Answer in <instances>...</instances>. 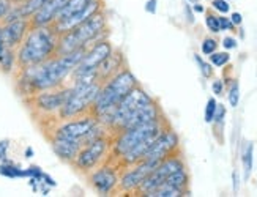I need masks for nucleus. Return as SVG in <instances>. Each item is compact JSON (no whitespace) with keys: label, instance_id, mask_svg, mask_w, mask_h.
<instances>
[{"label":"nucleus","instance_id":"nucleus-1","mask_svg":"<svg viewBox=\"0 0 257 197\" xmlns=\"http://www.w3.org/2000/svg\"><path fill=\"white\" fill-rule=\"evenodd\" d=\"M85 49L87 48H81L63 56H54L35 67L19 68L15 74L18 93L27 100L38 92L52 90L68 84L70 76L82 60Z\"/></svg>","mask_w":257,"mask_h":197},{"label":"nucleus","instance_id":"nucleus-2","mask_svg":"<svg viewBox=\"0 0 257 197\" xmlns=\"http://www.w3.org/2000/svg\"><path fill=\"white\" fill-rule=\"evenodd\" d=\"M59 35L55 34L52 26L35 27L32 26L24 41L16 49V59L19 68L35 67L51 57L57 56Z\"/></svg>","mask_w":257,"mask_h":197},{"label":"nucleus","instance_id":"nucleus-3","mask_svg":"<svg viewBox=\"0 0 257 197\" xmlns=\"http://www.w3.org/2000/svg\"><path fill=\"white\" fill-rule=\"evenodd\" d=\"M107 37H109L107 13L106 8H103L98 13L92 15L81 26L66 32V34L59 35L57 56L70 54L81 48H88L99 40H106Z\"/></svg>","mask_w":257,"mask_h":197},{"label":"nucleus","instance_id":"nucleus-4","mask_svg":"<svg viewBox=\"0 0 257 197\" xmlns=\"http://www.w3.org/2000/svg\"><path fill=\"white\" fill-rule=\"evenodd\" d=\"M136 85H139V81L128 67L120 70L109 81L101 84L99 92L95 98V103L92 106L90 114H93L96 117L99 114L109 111V109H112L114 106H117L121 100H123V96L130 90H133Z\"/></svg>","mask_w":257,"mask_h":197},{"label":"nucleus","instance_id":"nucleus-5","mask_svg":"<svg viewBox=\"0 0 257 197\" xmlns=\"http://www.w3.org/2000/svg\"><path fill=\"white\" fill-rule=\"evenodd\" d=\"M167 126H169V123H167V120L163 117L161 120H156V122H152L147 125H141V126H134V128L120 131V133L112 136L109 159L117 161L123 153L131 150L133 147L144 144V142H153Z\"/></svg>","mask_w":257,"mask_h":197},{"label":"nucleus","instance_id":"nucleus-6","mask_svg":"<svg viewBox=\"0 0 257 197\" xmlns=\"http://www.w3.org/2000/svg\"><path fill=\"white\" fill-rule=\"evenodd\" d=\"M110 144H112V136L106 134L103 137H98L88 144L82 145V148L77 153V156L71 162L73 169H76L79 173L87 175L96 169L99 164L109 159L110 155Z\"/></svg>","mask_w":257,"mask_h":197},{"label":"nucleus","instance_id":"nucleus-7","mask_svg":"<svg viewBox=\"0 0 257 197\" xmlns=\"http://www.w3.org/2000/svg\"><path fill=\"white\" fill-rule=\"evenodd\" d=\"M66 95H68V84L52 90L38 92L24 101L29 104L37 118H54L57 122V115L66 100Z\"/></svg>","mask_w":257,"mask_h":197},{"label":"nucleus","instance_id":"nucleus-8","mask_svg":"<svg viewBox=\"0 0 257 197\" xmlns=\"http://www.w3.org/2000/svg\"><path fill=\"white\" fill-rule=\"evenodd\" d=\"M98 122L93 114H85L70 120H57L46 128V136L49 137H60V139H71V140H81L85 134L90 131V128ZM84 145V144H82Z\"/></svg>","mask_w":257,"mask_h":197},{"label":"nucleus","instance_id":"nucleus-9","mask_svg":"<svg viewBox=\"0 0 257 197\" xmlns=\"http://www.w3.org/2000/svg\"><path fill=\"white\" fill-rule=\"evenodd\" d=\"M120 167L112 159H107L103 164H99L96 169L88 172L85 177L90 183L92 188L99 195H114L117 194L118 178H120Z\"/></svg>","mask_w":257,"mask_h":197},{"label":"nucleus","instance_id":"nucleus-10","mask_svg":"<svg viewBox=\"0 0 257 197\" xmlns=\"http://www.w3.org/2000/svg\"><path fill=\"white\" fill-rule=\"evenodd\" d=\"M161 161L156 159H142L134 166L125 167L120 170V178H118V188H117V194H136L138 188L141 186V183L145 180L147 175H150Z\"/></svg>","mask_w":257,"mask_h":197},{"label":"nucleus","instance_id":"nucleus-11","mask_svg":"<svg viewBox=\"0 0 257 197\" xmlns=\"http://www.w3.org/2000/svg\"><path fill=\"white\" fill-rule=\"evenodd\" d=\"M180 169H186L185 166V161L180 155H175L172 153L171 156L164 158L158 167H156L150 175L145 177V180L141 183V186L136 191V195H147L149 192H152L153 189H156L161 183H164V180L169 177L171 173L180 170Z\"/></svg>","mask_w":257,"mask_h":197},{"label":"nucleus","instance_id":"nucleus-12","mask_svg":"<svg viewBox=\"0 0 257 197\" xmlns=\"http://www.w3.org/2000/svg\"><path fill=\"white\" fill-rule=\"evenodd\" d=\"M114 51V46L112 43H110L107 38L106 40H99L96 43H93L92 46H88L85 49V54L82 60L79 62V65L73 70L71 78H76V76H81V74H85V73H92V71H96V68L99 67V63L103 60H106L110 54ZM68 79V81H70Z\"/></svg>","mask_w":257,"mask_h":197},{"label":"nucleus","instance_id":"nucleus-13","mask_svg":"<svg viewBox=\"0 0 257 197\" xmlns=\"http://www.w3.org/2000/svg\"><path fill=\"white\" fill-rule=\"evenodd\" d=\"M178 147H180V139H178L177 133L171 126H167L163 133L152 142L149 150L145 151L144 159L163 161L164 158L171 156L172 153H175L178 150Z\"/></svg>","mask_w":257,"mask_h":197},{"label":"nucleus","instance_id":"nucleus-14","mask_svg":"<svg viewBox=\"0 0 257 197\" xmlns=\"http://www.w3.org/2000/svg\"><path fill=\"white\" fill-rule=\"evenodd\" d=\"M30 27L32 23L29 18H16L2 23V32H4V40L7 48L18 49L21 43L24 41L26 35L29 34Z\"/></svg>","mask_w":257,"mask_h":197},{"label":"nucleus","instance_id":"nucleus-15","mask_svg":"<svg viewBox=\"0 0 257 197\" xmlns=\"http://www.w3.org/2000/svg\"><path fill=\"white\" fill-rule=\"evenodd\" d=\"M103 8H106L104 7V0H93V2L88 5L85 10H82L81 13L73 15V16L65 18V19H57L52 24V29L55 30V34H57V35L66 34V32H70V30L76 29L77 26H81L82 23H85V21L92 15L98 13L99 10H103Z\"/></svg>","mask_w":257,"mask_h":197},{"label":"nucleus","instance_id":"nucleus-16","mask_svg":"<svg viewBox=\"0 0 257 197\" xmlns=\"http://www.w3.org/2000/svg\"><path fill=\"white\" fill-rule=\"evenodd\" d=\"M164 115H163V111L160 104L156 101H152L150 104H145L139 109H136L130 118L126 120V123L123 126V129H128V128H134V126H141V125H147V123H152V122H156V120H161ZM121 129V131H123Z\"/></svg>","mask_w":257,"mask_h":197},{"label":"nucleus","instance_id":"nucleus-17","mask_svg":"<svg viewBox=\"0 0 257 197\" xmlns=\"http://www.w3.org/2000/svg\"><path fill=\"white\" fill-rule=\"evenodd\" d=\"M125 67H128V65H126V59H125V54L114 48L112 54H110V56L106 60H103L101 63H99V67L96 68L98 82L103 84V82L109 81L114 74H117L120 70H123Z\"/></svg>","mask_w":257,"mask_h":197},{"label":"nucleus","instance_id":"nucleus-18","mask_svg":"<svg viewBox=\"0 0 257 197\" xmlns=\"http://www.w3.org/2000/svg\"><path fill=\"white\" fill-rule=\"evenodd\" d=\"M68 0H48L38 12L30 18L32 26L35 27H46L52 26L57 19L59 13L62 12V8L66 5Z\"/></svg>","mask_w":257,"mask_h":197},{"label":"nucleus","instance_id":"nucleus-19","mask_svg":"<svg viewBox=\"0 0 257 197\" xmlns=\"http://www.w3.org/2000/svg\"><path fill=\"white\" fill-rule=\"evenodd\" d=\"M49 144L52 151L55 153L60 161L71 164L77 153L82 148L81 140H71V139H60V137H49Z\"/></svg>","mask_w":257,"mask_h":197},{"label":"nucleus","instance_id":"nucleus-20","mask_svg":"<svg viewBox=\"0 0 257 197\" xmlns=\"http://www.w3.org/2000/svg\"><path fill=\"white\" fill-rule=\"evenodd\" d=\"M18 70L19 67H18V59H16V49L7 48L2 56H0V71L8 76H15Z\"/></svg>","mask_w":257,"mask_h":197},{"label":"nucleus","instance_id":"nucleus-21","mask_svg":"<svg viewBox=\"0 0 257 197\" xmlns=\"http://www.w3.org/2000/svg\"><path fill=\"white\" fill-rule=\"evenodd\" d=\"M92 2H93V0H68L66 5L62 8V12L59 13L57 19H65V18H70L73 15L81 13L82 10H85ZM57 19H55V21H57Z\"/></svg>","mask_w":257,"mask_h":197},{"label":"nucleus","instance_id":"nucleus-22","mask_svg":"<svg viewBox=\"0 0 257 197\" xmlns=\"http://www.w3.org/2000/svg\"><path fill=\"white\" fill-rule=\"evenodd\" d=\"M164 183L167 184H171L174 186V188H178V189H182V191H188V184H189V175L186 172V169H180V170H177L174 173H171L169 177H167L164 180Z\"/></svg>","mask_w":257,"mask_h":197},{"label":"nucleus","instance_id":"nucleus-23","mask_svg":"<svg viewBox=\"0 0 257 197\" xmlns=\"http://www.w3.org/2000/svg\"><path fill=\"white\" fill-rule=\"evenodd\" d=\"M0 175L5 178H26V169H21L18 164L7 159L0 162Z\"/></svg>","mask_w":257,"mask_h":197},{"label":"nucleus","instance_id":"nucleus-24","mask_svg":"<svg viewBox=\"0 0 257 197\" xmlns=\"http://www.w3.org/2000/svg\"><path fill=\"white\" fill-rule=\"evenodd\" d=\"M180 195H188V192L178 188H174V186L167 183H161L158 188L149 192L145 197H180Z\"/></svg>","mask_w":257,"mask_h":197},{"label":"nucleus","instance_id":"nucleus-25","mask_svg":"<svg viewBox=\"0 0 257 197\" xmlns=\"http://www.w3.org/2000/svg\"><path fill=\"white\" fill-rule=\"evenodd\" d=\"M241 161H243V169H244V180H248L252 172V164H254V144L252 142H248L246 147H244Z\"/></svg>","mask_w":257,"mask_h":197},{"label":"nucleus","instance_id":"nucleus-26","mask_svg":"<svg viewBox=\"0 0 257 197\" xmlns=\"http://www.w3.org/2000/svg\"><path fill=\"white\" fill-rule=\"evenodd\" d=\"M227 100H229V104L232 107H237L240 103V85H238L237 79L230 81V85L227 89Z\"/></svg>","mask_w":257,"mask_h":197},{"label":"nucleus","instance_id":"nucleus-27","mask_svg":"<svg viewBox=\"0 0 257 197\" xmlns=\"http://www.w3.org/2000/svg\"><path fill=\"white\" fill-rule=\"evenodd\" d=\"M208 57H210V63L213 65V67H216V68L226 67V65L230 62L229 52H218V51H215L213 54H210Z\"/></svg>","mask_w":257,"mask_h":197},{"label":"nucleus","instance_id":"nucleus-28","mask_svg":"<svg viewBox=\"0 0 257 197\" xmlns=\"http://www.w3.org/2000/svg\"><path fill=\"white\" fill-rule=\"evenodd\" d=\"M194 60H196V63L199 65V70H200V73H202L204 78L210 79L211 76H213V65H211L210 62H205L202 57L197 56V54L194 56Z\"/></svg>","mask_w":257,"mask_h":197},{"label":"nucleus","instance_id":"nucleus-29","mask_svg":"<svg viewBox=\"0 0 257 197\" xmlns=\"http://www.w3.org/2000/svg\"><path fill=\"white\" fill-rule=\"evenodd\" d=\"M216 107H218V101L215 98H208L207 106H205V123H213Z\"/></svg>","mask_w":257,"mask_h":197},{"label":"nucleus","instance_id":"nucleus-30","mask_svg":"<svg viewBox=\"0 0 257 197\" xmlns=\"http://www.w3.org/2000/svg\"><path fill=\"white\" fill-rule=\"evenodd\" d=\"M205 26H207V29L211 32V34H219V32H221L218 16L211 15V13H207V16H205Z\"/></svg>","mask_w":257,"mask_h":197},{"label":"nucleus","instance_id":"nucleus-31","mask_svg":"<svg viewBox=\"0 0 257 197\" xmlns=\"http://www.w3.org/2000/svg\"><path fill=\"white\" fill-rule=\"evenodd\" d=\"M200 49H202L204 56H210V54L218 51V41L215 38H205L202 41V45H200Z\"/></svg>","mask_w":257,"mask_h":197},{"label":"nucleus","instance_id":"nucleus-32","mask_svg":"<svg viewBox=\"0 0 257 197\" xmlns=\"http://www.w3.org/2000/svg\"><path fill=\"white\" fill-rule=\"evenodd\" d=\"M16 4L13 2V0H0V24L4 23L5 18L8 16V13L13 10Z\"/></svg>","mask_w":257,"mask_h":197},{"label":"nucleus","instance_id":"nucleus-33","mask_svg":"<svg viewBox=\"0 0 257 197\" xmlns=\"http://www.w3.org/2000/svg\"><path fill=\"white\" fill-rule=\"evenodd\" d=\"M43 175H44V172H43V169L40 166H29L26 169V178H33V180H37V181L41 183Z\"/></svg>","mask_w":257,"mask_h":197},{"label":"nucleus","instance_id":"nucleus-34","mask_svg":"<svg viewBox=\"0 0 257 197\" xmlns=\"http://www.w3.org/2000/svg\"><path fill=\"white\" fill-rule=\"evenodd\" d=\"M211 7H213L216 12H219L221 15H227L230 12L229 0H213V2H211Z\"/></svg>","mask_w":257,"mask_h":197},{"label":"nucleus","instance_id":"nucleus-35","mask_svg":"<svg viewBox=\"0 0 257 197\" xmlns=\"http://www.w3.org/2000/svg\"><path fill=\"white\" fill-rule=\"evenodd\" d=\"M224 117H226V107L222 106V104H218L216 114H215V118H213L215 126H222V125H224Z\"/></svg>","mask_w":257,"mask_h":197},{"label":"nucleus","instance_id":"nucleus-36","mask_svg":"<svg viewBox=\"0 0 257 197\" xmlns=\"http://www.w3.org/2000/svg\"><path fill=\"white\" fill-rule=\"evenodd\" d=\"M8 150H10V140L8 139L0 140V162L8 159Z\"/></svg>","mask_w":257,"mask_h":197},{"label":"nucleus","instance_id":"nucleus-37","mask_svg":"<svg viewBox=\"0 0 257 197\" xmlns=\"http://www.w3.org/2000/svg\"><path fill=\"white\" fill-rule=\"evenodd\" d=\"M218 19H219V27H221V30H235V26L232 24V21H230V18H226V16H218Z\"/></svg>","mask_w":257,"mask_h":197},{"label":"nucleus","instance_id":"nucleus-38","mask_svg":"<svg viewBox=\"0 0 257 197\" xmlns=\"http://www.w3.org/2000/svg\"><path fill=\"white\" fill-rule=\"evenodd\" d=\"M144 8L149 15H156V10H158V0H147Z\"/></svg>","mask_w":257,"mask_h":197},{"label":"nucleus","instance_id":"nucleus-39","mask_svg":"<svg viewBox=\"0 0 257 197\" xmlns=\"http://www.w3.org/2000/svg\"><path fill=\"white\" fill-rule=\"evenodd\" d=\"M222 48H224L226 51L235 49L237 48V40L233 37H226L224 40H222Z\"/></svg>","mask_w":257,"mask_h":197},{"label":"nucleus","instance_id":"nucleus-40","mask_svg":"<svg viewBox=\"0 0 257 197\" xmlns=\"http://www.w3.org/2000/svg\"><path fill=\"white\" fill-rule=\"evenodd\" d=\"M211 89H213L216 96H221L222 92H224V82L221 79H216V81H213V84H211Z\"/></svg>","mask_w":257,"mask_h":197},{"label":"nucleus","instance_id":"nucleus-41","mask_svg":"<svg viewBox=\"0 0 257 197\" xmlns=\"http://www.w3.org/2000/svg\"><path fill=\"white\" fill-rule=\"evenodd\" d=\"M230 21H232V24L235 26V27H240L241 23H243V16H241V13H238V12L232 13V15H230Z\"/></svg>","mask_w":257,"mask_h":197},{"label":"nucleus","instance_id":"nucleus-42","mask_svg":"<svg viewBox=\"0 0 257 197\" xmlns=\"http://www.w3.org/2000/svg\"><path fill=\"white\" fill-rule=\"evenodd\" d=\"M185 16H186L188 24H194V12L189 5H185Z\"/></svg>","mask_w":257,"mask_h":197},{"label":"nucleus","instance_id":"nucleus-43","mask_svg":"<svg viewBox=\"0 0 257 197\" xmlns=\"http://www.w3.org/2000/svg\"><path fill=\"white\" fill-rule=\"evenodd\" d=\"M44 184H48L49 186V188H55V186H57V181H55L52 177H51V175L49 173H46V172H44V175H43V180H41Z\"/></svg>","mask_w":257,"mask_h":197},{"label":"nucleus","instance_id":"nucleus-44","mask_svg":"<svg viewBox=\"0 0 257 197\" xmlns=\"http://www.w3.org/2000/svg\"><path fill=\"white\" fill-rule=\"evenodd\" d=\"M7 49L5 40H4V32H2V24H0V56L4 54V51Z\"/></svg>","mask_w":257,"mask_h":197},{"label":"nucleus","instance_id":"nucleus-45","mask_svg":"<svg viewBox=\"0 0 257 197\" xmlns=\"http://www.w3.org/2000/svg\"><path fill=\"white\" fill-rule=\"evenodd\" d=\"M193 12L194 13H199V15H202V13H205V7L204 5H200L199 2H196V4H193Z\"/></svg>","mask_w":257,"mask_h":197},{"label":"nucleus","instance_id":"nucleus-46","mask_svg":"<svg viewBox=\"0 0 257 197\" xmlns=\"http://www.w3.org/2000/svg\"><path fill=\"white\" fill-rule=\"evenodd\" d=\"M233 191H238V173L237 172H233Z\"/></svg>","mask_w":257,"mask_h":197},{"label":"nucleus","instance_id":"nucleus-47","mask_svg":"<svg viewBox=\"0 0 257 197\" xmlns=\"http://www.w3.org/2000/svg\"><path fill=\"white\" fill-rule=\"evenodd\" d=\"M32 156H33V148L32 147L26 148V158H32Z\"/></svg>","mask_w":257,"mask_h":197},{"label":"nucleus","instance_id":"nucleus-48","mask_svg":"<svg viewBox=\"0 0 257 197\" xmlns=\"http://www.w3.org/2000/svg\"><path fill=\"white\" fill-rule=\"evenodd\" d=\"M188 4H196V2H199V0H186Z\"/></svg>","mask_w":257,"mask_h":197}]
</instances>
